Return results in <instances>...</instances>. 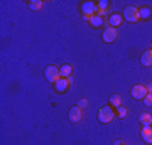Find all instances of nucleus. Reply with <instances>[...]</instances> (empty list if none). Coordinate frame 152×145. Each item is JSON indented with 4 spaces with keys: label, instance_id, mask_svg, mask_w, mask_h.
<instances>
[{
    "label": "nucleus",
    "instance_id": "9",
    "mask_svg": "<svg viewBox=\"0 0 152 145\" xmlns=\"http://www.w3.org/2000/svg\"><path fill=\"white\" fill-rule=\"evenodd\" d=\"M140 64H142V66H145V68L152 66V49L145 51V52L140 56Z\"/></svg>",
    "mask_w": 152,
    "mask_h": 145
},
{
    "label": "nucleus",
    "instance_id": "14",
    "mask_svg": "<svg viewBox=\"0 0 152 145\" xmlns=\"http://www.w3.org/2000/svg\"><path fill=\"white\" fill-rule=\"evenodd\" d=\"M122 20H124V17L122 15H118V14H112V15H110V27H115V29H117V27L120 26V24H122Z\"/></svg>",
    "mask_w": 152,
    "mask_h": 145
},
{
    "label": "nucleus",
    "instance_id": "11",
    "mask_svg": "<svg viewBox=\"0 0 152 145\" xmlns=\"http://www.w3.org/2000/svg\"><path fill=\"white\" fill-rule=\"evenodd\" d=\"M140 137L145 140L147 144H152V127H144L140 130Z\"/></svg>",
    "mask_w": 152,
    "mask_h": 145
},
{
    "label": "nucleus",
    "instance_id": "25",
    "mask_svg": "<svg viewBox=\"0 0 152 145\" xmlns=\"http://www.w3.org/2000/svg\"><path fill=\"white\" fill-rule=\"evenodd\" d=\"M151 49H152V47H151Z\"/></svg>",
    "mask_w": 152,
    "mask_h": 145
},
{
    "label": "nucleus",
    "instance_id": "23",
    "mask_svg": "<svg viewBox=\"0 0 152 145\" xmlns=\"http://www.w3.org/2000/svg\"><path fill=\"white\" fill-rule=\"evenodd\" d=\"M115 145H124V142H122V140H117V142H115Z\"/></svg>",
    "mask_w": 152,
    "mask_h": 145
},
{
    "label": "nucleus",
    "instance_id": "8",
    "mask_svg": "<svg viewBox=\"0 0 152 145\" xmlns=\"http://www.w3.org/2000/svg\"><path fill=\"white\" fill-rule=\"evenodd\" d=\"M68 117H69V120L73 122V123L80 122V120H81V108L73 106V108L69 110V113H68Z\"/></svg>",
    "mask_w": 152,
    "mask_h": 145
},
{
    "label": "nucleus",
    "instance_id": "1",
    "mask_svg": "<svg viewBox=\"0 0 152 145\" xmlns=\"http://www.w3.org/2000/svg\"><path fill=\"white\" fill-rule=\"evenodd\" d=\"M96 117H98V122H100V123H110V122L115 118V113H113V110H112V106H103V108L98 110Z\"/></svg>",
    "mask_w": 152,
    "mask_h": 145
},
{
    "label": "nucleus",
    "instance_id": "16",
    "mask_svg": "<svg viewBox=\"0 0 152 145\" xmlns=\"http://www.w3.org/2000/svg\"><path fill=\"white\" fill-rule=\"evenodd\" d=\"M110 105H112V108L122 106V98H120V95H112L110 96Z\"/></svg>",
    "mask_w": 152,
    "mask_h": 145
},
{
    "label": "nucleus",
    "instance_id": "13",
    "mask_svg": "<svg viewBox=\"0 0 152 145\" xmlns=\"http://www.w3.org/2000/svg\"><path fill=\"white\" fill-rule=\"evenodd\" d=\"M139 122L144 127H152V115L151 113H142L140 117H139Z\"/></svg>",
    "mask_w": 152,
    "mask_h": 145
},
{
    "label": "nucleus",
    "instance_id": "21",
    "mask_svg": "<svg viewBox=\"0 0 152 145\" xmlns=\"http://www.w3.org/2000/svg\"><path fill=\"white\" fill-rule=\"evenodd\" d=\"M76 106H78V108H81V110H83V108H86V106H88V100H80Z\"/></svg>",
    "mask_w": 152,
    "mask_h": 145
},
{
    "label": "nucleus",
    "instance_id": "10",
    "mask_svg": "<svg viewBox=\"0 0 152 145\" xmlns=\"http://www.w3.org/2000/svg\"><path fill=\"white\" fill-rule=\"evenodd\" d=\"M107 10H108V2H107V0H100L96 4V15L103 17L105 14H107Z\"/></svg>",
    "mask_w": 152,
    "mask_h": 145
},
{
    "label": "nucleus",
    "instance_id": "20",
    "mask_svg": "<svg viewBox=\"0 0 152 145\" xmlns=\"http://www.w3.org/2000/svg\"><path fill=\"white\" fill-rule=\"evenodd\" d=\"M144 103H145L147 106H152V93H149V95L144 98Z\"/></svg>",
    "mask_w": 152,
    "mask_h": 145
},
{
    "label": "nucleus",
    "instance_id": "24",
    "mask_svg": "<svg viewBox=\"0 0 152 145\" xmlns=\"http://www.w3.org/2000/svg\"><path fill=\"white\" fill-rule=\"evenodd\" d=\"M124 145H125V144H124Z\"/></svg>",
    "mask_w": 152,
    "mask_h": 145
},
{
    "label": "nucleus",
    "instance_id": "19",
    "mask_svg": "<svg viewBox=\"0 0 152 145\" xmlns=\"http://www.w3.org/2000/svg\"><path fill=\"white\" fill-rule=\"evenodd\" d=\"M127 115H129V110H127V108H125L124 105L117 108V117H118V118H125Z\"/></svg>",
    "mask_w": 152,
    "mask_h": 145
},
{
    "label": "nucleus",
    "instance_id": "4",
    "mask_svg": "<svg viewBox=\"0 0 152 145\" xmlns=\"http://www.w3.org/2000/svg\"><path fill=\"white\" fill-rule=\"evenodd\" d=\"M81 10H83V19L90 20V17L96 14V4L95 2H85L81 5Z\"/></svg>",
    "mask_w": 152,
    "mask_h": 145
},
{
    "label": "nucleus",
    "instance_id": "6",
    "mask_svg": "<svg viewBox=\"0 0 152 145\" xmlns=\"http://www.w3.org/2000/svg\"><path fill=\"white\" fill-rule=\"evenodd\" d=\"M102 37H103L105 42H115V41H117V37H118V32H117V29H115V27H110L108 26L103 31Z\"/></svg>",
    "mask_w": 152,
    "mask_h": 145
},
{
    "label": "nucleus",
    "instance_id": "2",
    "mask_svg": "<svg viewBox=\"0 0 152 145\" xmlns=\"http://www.w3.org/2000/svg\"><path fill=\"white\" fill-rule=\"evenodd\" d=\"M127 22H139L140 20V12H139V9L137 7H125V10H124V15H122Z\"/></svg>",
    "mask_w": 152,
    "mask_h": 145
},
{
    "label": "nucleus",
    "instance_id": "7",
    "mask_svg": "<svg viewBox=\"0 0 152 145\" xmlns=\"http://www.w3.org/2000/svg\"><path fill=\"white\" fill-rule=\"evenodd\" d=\"M54 88L58 93H66L68 91V88H69V81L68 78H59V79L54 83Z\"/></svg>",
    "mask_w": 152,
    "mask_h": 145
},
{
    "label": "nucleus",
    "instance_id": "5",
    "mask_svg": "<svg viewBox=\"0 0 152 145\" xmlns=\"http://www.w3.org/2000/svg\"><path fill=\"white\" fill-rule=\"evenodd\" d=\"M130 95H132V98H134V100H144L149 93H147V88L144 85H135L130 90Z\"/></svg>",
    "mask_w": 152,
    "mask_h": 145
},
{
    "label": "nucleus",
    "instance_id": "12",
    "mask_svg": "<svg viewBox=\"0 0 152 145\" xmlns=\"http://www.w3.org/2000/svg\"><path fill=\"white\" fill-rule=\"evenodd\" d=\"M90 24H91V27H95V29H98V27H102L105 24V20H103V17H100V15H96V14H95V15H91L90 17Z\"/></svg>",
    "mask_w": 152,
    "mask_h": 145
},
{
    "label": "nucleus",
    "instance_id": "22",
    "mask_svg": "<svg viewBox=\"0 0 152 145\" xmlns=\"http://www.w3.org/2000/svg\"><path fill=\"white\" fill-rule=\"evenodd\" d=\"M145 88H147V93H152V83H151V85H147Z\"/></svg>",
    "mask_w": 152,
    "mask_h": 145
},
{
    "label": "nucleus",
    "instance_id": "18",
    "mask_svg": "<svg viewBox=\"0 0 152 145\" xmlns=\"http://www.w3.org/2000/svg\"><path fill=\"white\" fill-rule=\"evenodd\" d=\"M139 12H140V20L142 19H149L152 15V10L149 7H142V9H139Z\"/></svg>",
    "mask_w": 152,
    "mask_h": 145
},
{
    "label": "nucleus",
    "instance_id": "3",
    "mask_svg": "<svg viewBox=\"0 0 152 145\" xmlns=\"http://www.w3.org/2000/svg\"><path fill=\"white\" fill-rule=\"evenodd\" d=\"M44 78H46V79L49 81V83H53V85H54L56 81L59 79L61 78V73H59V68H58V66H48V68H46V69H44Z\"/></svg>",
    "mask_w": 152,
    "mask_h": 145
},
{
    "label": "nucleus",
    "instance_id": "15",
    "mask_svg": "<svg viewBox=\"0 0 152 145\" xmlns=\"http://www.w3.org/2000/svg\"><path fill=\"white\" fill-rule=\"evenodd\" d=\"M59 73H61V78H69L73 74V66L71 64H64L59 68Z\"/></svg>",
    "mask_w": 152,
    "mask_h": 145
},
{
    "label": "nucleus",
    "instance_id": "17",
    "mask_svg": "<svg viewBox=\"0 0 152 145\" xmlns=\"http://www.w3.org/2000/svg\"><path fill=\"white\" fill-rule=\"evenodd\" d=\"M42 5H44L42 0H31V2H29V9H31V10H41Z\"/></svg>",
    "mask_w": 152,
    "mask_h": 145
}]
</instances>
